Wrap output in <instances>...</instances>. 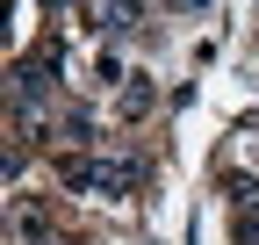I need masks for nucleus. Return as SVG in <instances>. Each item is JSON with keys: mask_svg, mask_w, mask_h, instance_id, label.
<instances>
[{"mask_svg": "<svg viewBox=\"0 0 259 245\" xmlns=\"http://www.w3.org/2000/svg\"><path fill=\"white\" fill-rule=\"evenodd\" d=\"M58 72H65V51H58V44L29 51L22 65H15V108H22V115H44V94L58 87Z\"/></svg>", "mask_w": 259, "mask_h": 245, "instance_id": "obj_1", "label": "nucleus"}, {"mask_svg": "<svg viewBox=\"0 0 259 245\" xmlns=\"http://www.w3.org/2000/svg\"><path fill=\"white\" fill-rule=\"evenodd\" d=\"M58 188H72V195L101 188V159H79V151H65V159H58Z\"/></svg>", "mask_w": 259, "mask_h": 245, "instance_id": "obj_2", "label": "nucleus"}, {"mask_svg": "<svg viewBox=\"0 0 259 245\" xmlns=\"http://www.w3.org/2000/svg\"><path fill=\"white\" fill-rule=\"evenodd\" d=\"M144 180V166L137 159H101V195H130Z\"/></svg>", "mask_w": 259, "mask_h": 245, "instance_id": "obj_3", "label": "nucleus"}, {"mask_svg": "<svg viewBox=\"0 0 259 245\" xmlns=\"http://www.w3.org/2000/svg\"><path fill=\"white\" fill-rule=\"evenodd\" d=\"M8 224H15V238L36 245V238H44V202H15V217H8Z\"/></svg>", "mask_w": 259, "mask_h": 245, "instance_id": "obj_4", "label": "nucleus"}, {"mask_svg": "<svg viewBox=\"0 0 259 245\" xmlns=\"http://www.w3.org/2000/svg\"><path fill=\"white\" fill-rule=\"evenodd\" d=\"M144 108H151V87H144V79H130V87H122V115H130V123H137Z\"/></svg>", "mask_w": 259, "mask_h": 245, "instance_id": "obj_5", "label": "nucleus"}, {"mask_svg": "<svg viewBox=\"0 0 259 245\" xmlns=\"http://www.w3.org/2000/svg\"><path fill=\"white\" fill-rule=\"evenodd\" d=\"M231 195H238L245 217H259V180H245V173H238V180H231Z\"/></svg>", "mask_w": 259, "mask_h": 245, "instance_id": "obj_6", "label": "nucleus"}, {"mask_svg": "<svg viewBox=\"0 0 259 245\" xmlns=\"http://www.w3.org/2000/svg\"><path fill=\"white\" fill-rule=\"evenodd\" d=\"M65 137L87 144V137H94V115H87V108H72V115H65Z\"/></svg>", "mask_w": 259, "mask_h": 245, "instance_id": "obj_7", "label": "nucleus"}, {"mask_svg": "<svg viewBox=\"0 0 259 245\" xmlns=\"http://www.w3.org/2000/svg\"><path fill=\"white\" fill-rule=\"evenodd\" d=\"M238 245H259V224H245V231H238Z\"/></svg>", "mask_w": 259, "mask_h": 245, "instance_id": "obj_8", "label": "nucleus"}, {"mask_svg": "<svg viewBox=\"0 0 259 245\" xmlns=\"http://www.w3.org/2000/svg\"><path fill=\"white\" fill-rule=\"evenodd\" d=\"M36 245H72V238H58V231H44V238H36Z\"/></svg>", "mask_w": 259, "mask_h": 245, "instance_id": "obj_9", "label": "nucleus"}]
</instances>
